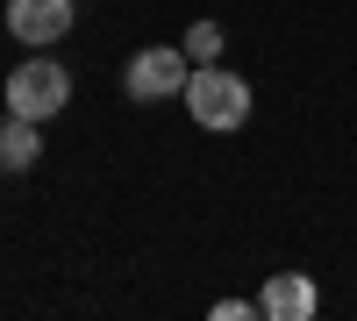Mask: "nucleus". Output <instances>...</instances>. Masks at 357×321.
Instances as JSON below:
<instances>
[{"instance_id": "nucleus-2", "label": "nucleus", "mask_w": 357, "mask_h": 321, "mask_svg": "<svg viewBox=\"0 0 357 321\" xmlns=\"http://www.w3.org/2000/svg\"><path fill=\"white\" fill-rule=\"evenodd\" d=\"M72 100V72L57 65V57H22V65L8 72V114H29V122H50L57 107Z\"/></svg>"}, {"instance_id": "nucleus-1", "label": "nucleus", "mask_w": 357, "mask_h": 321, "mask_svg": "<svg viewBox=\"0 0 357 321\" xmlns=\"http://www.w3.org/2000/svg\"><path fill=\"white\" fill-rule=\"evenodd\" d=\"M186 114L200 129H215V136H229V129H243L250 122V79L243 72H222V65H193V79H186Z\"/></svg>"}, {"instance_id": "nucleus-5", "label": "nucleus", "mask_w": 357, "mask_h": 321, "mask_svg": "<svg viewBox=\"0 0 357 321\" xmlns=\"http://www.w3.org/2000/svg\"><path fill=\"white\" fill-rule=\"evenodd\" d=\"M314 307H321V293H314L307 272H272L257 285V314L264 321H314Z\"/></svg>"}, {"instance_id": "nucleus-3", "label": "nucleus", "mask_w": 357, "mask_h": 321, "mask_svg": "<svg viewBox=\"0 0 357 321\" xmlns=\"http://www.w3.org/2000/svg\"><path fill=\"white\" fill-rule=\"evenodd\" d=\"M186 79H193V57L178 50V43H151V50H136L129 57V72H122V86H129V100H178L186 93Z\"/></svg>"}, {"instance_id": "nucleus-7", "label": "nucleus", "mask_w": 357, "mask_h": 321, "mask_svg": "<svg viewBox=\"0 0 357 321\" xmlns=\"http://www.w3.org/2000/svg\"><path fill=\"white\" fill-rule=\"evenodd\" d=\"M178 50H186L193 65H222V29L215 22H193L186 36H178Z\"/></svg>"}, {"instance_id": "nucleus-8", "label": "nucleus", "mask_w": 357, "mask_h": 321, "mask_svg": "<svg viewBox=\"0 0 357 321\" xmlns=\"http://www.w3.org/2000/svg\"><path fill=\"white\" fill-rule=\"evenodd\" d=\"M243 314H257V300H215V321H243Z\"/></svg>"}, {"instance_id": "nucleus-6", "label": "nucleus", "mask_w": 357, "mask_h": 321, "mask_svg": "<svg viewBox=\"0 0 357 321\" xmlns=\"http://www.w3.org/2000/svg\"><path fill=\"white\" fill-rule=\"evenodd\" d=\"M43 122H29V114H0V171H29L43 157Z\"/></svg>"}, {"instance_id": "nucleus-4", "label": "nucleus", "mask_w": 357, "mask_h": 321, "mask_svg": "<svg viewBox=\"0 0 357 321\" xmlns=\"http://www.w3.org/2000/svg\"><path fill=\"white\" fill-rule=\"evenodd\" d=\"M79 22V0H8V36L15 43H65Z\"/></svg>"}]
</instances>
